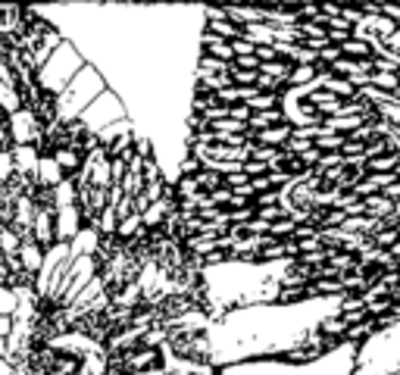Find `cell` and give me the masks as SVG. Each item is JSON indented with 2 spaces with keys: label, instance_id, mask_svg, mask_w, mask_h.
<instances>
[{
  "label": "cell",
  "instance_id": "45",
  "mask_svg": "<svg viewBox=\"0 0 400 375\" xmlns=\"http://www.w3.org/2000/svg\"><path fill=\"white\" fill-rule=\"evenodd\" d=\"M388 254H391V257H394V259H400V241H397V244H394V247H391V250H388Z\"/></svg>",
  "mask_w": 400,
  "mask_h": 375
},
{
  "label": "cell",
  "instance_id": "29",
  "mask_svg": "<svg viewBox=\"0 0 400 375\" xmlns=\"http://www.w3.org/2000/svg\"><path fill=\"white\" fill-rule=\"evenodd\" d=\"M16 307H19V300H16V291L13 288H0V316H16Z\"/></svg>",
  "mask_w": 400,
  "mask_h": 375
},
{
  "label": "cell",
  "instance_id": "9",
  "mask_svg": "<svg viewBox=\"0 0 400 375\" xmlns=\"http://www.w3.org/2000/svg\"><path fill=\"white\" fill-rule=\"evenodd\" d=\"M32 241L41 250H50L56 244V213H35L32 226Z\"/></svg>",
  "mask_w": 400,
  "mask_h": 375
},
{
  "label": "cell",
  "instance_id": "36",
  "mask_svg": "<svg viewBox=\"0 0 400 375\" xmlns=\"http://www.w3.org/2000/svg\"><path fill=\"white\" fill-rule=\"evenodd\" d=\"M229 119H231V122H241V125H247V122H250V106H244V104L229 106Z\"/></svg>",
  "mask_w": 400,
  "mask_h": 375
},
{
  "label": "cell",
  "instance_id": "1",
  "mask_svg": "<svg viewBox=\"0 0 400 375\" xmlns=\"http://www.w3.org/2000/svg\"><path fill=\"white\" fill-rule=\"evenodd\" d=\"M85 66H88V60H85L82 50L72 44V41H63V47L56 50V54L50 56L44 66L38 69V75H35V85H38V88L44 91V94H54V97H60V94L66 91V85H69Z\"/></svg>",
  "mask_w": 400,
  "mask_h": 375
},
{
  "label": "cell",
  "instance_id": "19",
  "mask_svg": "<svg viewBox=\"0 0 400 375\" xmlns=\"http://www.w3.org/2000/svg\"><path fill=\"white\" fill-rule=\"evenodd\" d=\"M307 300V288H279V294H275V307H297Z\"/></svg>",
  "mask_w": 400,
  "mask_h": 375
},
{
  "label": "cell",
  "instance_id": "17",
  "mask_svg": "<svg viewBox=\"0 0 400 375\" xmlns=\"http://www.w3.org/2000/svg\"><path fill=\"white\" fill-rule=\"evenodd\" d=\"M341 54H344L347 60H372L375 50H372V44H369V41L351 38V41H344V44H341Z\"/></svg>",
  "mask_w": 400,
  "mask_h": 375
},
{
  "label": "cell",
  "instance_id": "28",
  "mask_svg": "<svg viewBox=\"0 0 400 375\" xmlns=\"http://www.w3.org/2000/svg\"><path fill=\"white\" fill-rule=\"evenodd\" d=\"M360 309H366V300L360 297V294H341L338 297V313H360Z\"/></svg>",
  "mask_w": 400,
  "mask_h": 375
},
{
  "label": "cell",
  "instance_id": "6",
  "mask_svg": "<svg viewBox=\"0 0 400 375\" xmlns=\"http://www.w3.org/2000/svg\"><path fill=\"white\" fill-rule=\"evenodd\" d=\"M6 125H10L13 147H35L38 138H41V122L35 119V113H28V110H16Z\"/></svg>",
  "mask_w": 400,
  "mask_h": 375
},
{
  "label": "cell",
  "instance_id": "40",
  "mask_svg": "<svg viewBox=\"0 0 400 375\" xmlns=\"http://www.w3.org/2000/svg\"><path fill=\"white\" fill-rule=\"evenodd\" d=\"M382 285H384V291H394V288L400 285V269L397 272H382Z\"/></svg>",
  "mask_w": 400,
  "mask_h": 375
},
{
  "label": "cell",
  "instance_id": "25",
  "mask_svg": "<svg viewBox=\"0 0 400 375\" xmlns=\"http://www.w3.org/2000/svg\"><path fill=\"white\" fill-rule=\"evenodd\" d=\"M372 88L384 91V94H397L400 91V78L391 72H372Z\"/></svg>",
  "mask_w": 400,
  "mask_h": 375
},
{
  "label": "cell",
  "instance_id": "23",
  "mask_svg": "<svg viewBox=\"0 0 400 375\" xmlns=\"http://www.w3.org/2000/svg\"><path fill=\"white\" fill-rule=\"evenodd\" d=\"M244 106H250V113L279 110V106H281V97H279V94H257V97H253L250 104H244Z\"/></svg>",
  "mask_w": 400,
  "mask_h": 375
},
{
  "label": "cell",
  "instance_id": "22",
  "mask_svg": "<svg viewBox=\"0 0 400 375\" xmlns=\"http://www.w3.org/2000/svg\"><path fill=\"white\" fill-rule=\"evenodd\" d=\"M344 135H319L316 141H313V147L319 150V154H341V147H344Z\"/></svg>",
  "mask_w": 400,
  "mask_h": 375
},
{
  "label": "cell",
  "instance_id": "47",
  "mask_svg": "<svg viewBox=\"0 0 400 375\" xmlns=\"http://www.w3.org/2000/svg\"><path fill=\"white\" fill-rule=\"evenodd\" d=\"M397 263H400V259H397Z\"/></svg>",
  "mask_w": 400,
  "mask_h": 375
},
{
  "label": "cell",
  "instance_id": "14",
  "mask_svg": "<svg viewBox=\"0 0 400 375\" xmlns=\"http://www.w3.org/2000/svg\"><path fill=\"white\" fill-rule=\"evenodd\" d=\"M285 110H266V113H250V122H247V128L250 132H266V128H275V125H285Z\"/></svg>",
  "mask_w": 400,
  "mask_h": 375
},
{
  "label": "cell",
  "instance_id": "35",
  "mask_svg": "<svg viewBox=\"0 0 400 375\" xmlns=\"http://www.w3.org/2000/svg\"><path fill=\"white\" fill-rule=\"evenodd\" d=\"M241 172L247 178H260V176H269V166L266 163H257V160H244Z\"/></svg>",
  "mask_w": 400,
  "mask_h": 375
},
{
  "label": "cell",
  "instance_id": "42",
  "mask_svg": "<svg viewBox=\"0 0 400 375\" xmlns=\"http://www.w3.org/2000/svg\"><path fill=\"white\" fill-rule=\"evenodd\" d=\"M13 326H16V322H13L10 316H0V338H6V341H10V335H13Z\"/></svg>",
  "mask_w": 400,
  "mask_h": 375
},
{
  "label": "cell",
  "instance_id": "15",
  "mask_svg": "<svg viewBox=\"0 0 400 375\" xmlns=\"http://www.w3.org/2000/svg\"><path fill=\"white\" fill-rule=\"evenodd\" d=\"M97 244H100V235L94 228H82L75 235V241L69 244V250H72V257H91L97 250Z\"/></svg>",
  "mask_w": 400,
  "mask_h": 375
},
{
  "label": "cell",
  "instance_id": "34",
  "mask_svg": "<svg viewBox=\"0 0 400 375\" xmlns=\"http://www.w3.org/2000/svg\"><path fill=\"white\" fill-rule=\"evenodd\" d=\"M341 56H344V54H341V47H334V44H329V47L319 50V63H322V66H329V69L341 60Z\"/></svg>",
  "mask_w": 400,
  "mask_h": 375
},
{
  "label": "cell",
  "instance_id": "7",
  "mask_svg": "<svg viewBox=\"0 0 400 375\" xmlns=\"http://www.w3.org/2000/svg\"><path fill=\"white\" fill-rule=\"evenodd\" d=\"M85 228L78 207H60L56 210V244H72L75 235Z\"/></svg>",
  "mask_w": 400,
  "mask_h": 375
},
{
  "label": "cell",
  "instance_id": "26",
  "mask_svg": "<svg viewBox=\"0 0 400 375\" xmlns=\"http://www.w3.org/2000/svg\"><path fill=\"white\" fill-rule=\"evenodd\" d=\"M16 176V163H13V150H0V188H6Z\"/></svg>",
  "mask_w": 400,
  "mask_h": 375
},
{
  "label": "cell",
  "instance_id": "3",
  "mask_svg": "<svg viewBox=\"0 0 400 375\" xmlns=\"http://www.w3.org/2000/svg\"><path fill=\"white\" fill-rule=\"evenodd\" d=\"M69 266H72L69 244H54L44 254V266H41L38 278H35V294H38L41 304H60Z\"/></svg>",
  "mask_w": 400,
  "mask_h": 375
},
{
  "label": "cell",
  "instance_id": "37",
  "mask_svg": "<svg viewBox=\"0 0 400 375\" xmlns=\"http://www.w3.org/2000/svg\"><path fill=\"white\" fill-rule=\"evenodd\" d=\"M247 182H250V178H247L244 172H231V176H225V188H229V191H238V188H244Z\"/></svg>",
  "mask_w": 400,
  "mask_h": 375
},
{
  "label": "cell",
  "instance_id": "39",
  "mask_svg": "<svg viewBox=\"0 0 400 375\" xmlns=\"http://www.w3.org/2000/svg\"><path fill=\"white\" fill-rule=\"evenodd\" d=\"M231 50H235V56H250L253 54V44L247 38H238V41H231Z\"/></svg>",
  "mask_w": 400,
  "mask_h": 375
},
{
  "label": "cell",
  "instance_id": "27",
  "mask_svg": "<svg viewBox=\"0 0 400 375\" xmlns=\"http://www.w3.org/2000/svg\"><path fill=\"white\" fill-rule=\"evenodd\" d=\"M294 228H297V222L288 216V219L272 222V228H269V235H272L275 241H291V238H294Z\"/></svg>",
  "mask_w": 400,
  "mask_h": 375
},
{
  "label": "cell",
  "instance_id": "20",
  "mask_svg": "<svg viewBox=\"0 0 400 375\" xmlns=\"http://www.w3.org/2000/svg\"><path fill=\"white\" fill-rule=\"evenodd\" d=\"M219 188H225V178L219 176L216 169H200V176H198V191L200 194H213V191H219Z\"/></svg>",
  "mask_w": 400,
  "mask_h": 375
},
{
  "label": "cell",
  "instance_id": "4",
  "mask_svg": "<svg viewBox=\"0 0 400 375\" xmlns=\"http://www.w3.org/2000/svg\"><path fill=\"white\" fill-rule=\"evenodd\" d=\"M126 119H128V106L122 104V97L113 88H107L88 110L78 116V122H82L91 135H104L107 128L119 125V122H126Z\"/></svg>",
  "mask_w": 400,
  "mask_h": 375
},
{
  "label": "cell",
  "instance_id": "32",
  "mask_svg": "<svg viewBox=\"0 0 400 375\" xmlns=\"http://www.w3.org/2000/svg\"><path fill=\"white\" fill-rule=\"evenodd\" d=\"M198 194V178H178L176 182V197L185 200V197H194Z\"/></svg>",
  "mask_w": 400,
  "mask_h": 375
},
{
  "label": "cell",
  "instance_id": "2",
  "mask_svg": "<svg viewBox=\"0 0 400 375\" xmlns=\"http://www.w3.org/2000/svg\"><path fill=\"white\" fill-rule=\"evenodd\" d=\"M107 91V78L100 75L97 69L91 66H85L82 72H78L75 78L66 85V91L56 97V110H60V122H72V119H78L85 110L94 104V100L100 97V94Z\"/></svg>",
  "mask_w": 400,
  "mask_h": 375
},
{
  "label": "cell",
  "instance_id": "16",
  "mask_svg": "<svg viewBox=\"0 0 400 375\" xmlns=\"http://www.w3.org/2000/svg\"><path fill=\"white\" fill-rule=\"evenodd\" d=\"M363 204H366V216H372V219H378V222L388 219V216L397 210V204H394V200H388L384 194H375V197L363 200Z\"/></svg>",
  "mask_w": 400,
  "mask_h": 375
},
{
  "label": "cell",
  "instance_id": "21",
  "mask_svg": "<svg viewBox=\"0 0 400 375\" xmlns=\"http://www.w3.org/2000/svg\"><path fill=\"white\" fill-rule=\"evenodd\" d=\"M19 247H23V241L16 238V232H13L10 226H0V254H4V257H16Z\"/></svg>",
  "mask_w": 400,
  "mask_h": 375
},
{
  "label": "cell",
  "instance_id": "5",
  "mask_svg": "<svg viewBox=\"0 0 400 375\" xmlns=\"http://www.w3.org/2000/svg\"><path fill=\"white\" fill-rule=\"evenodd\" d=\"M72 331L82 335V338H88V341H94L97 348H107V341L113 338L107 309H88V313H82L75 322H72Z\"/></svg>",
  "mask_w": 400,
  "mask_h": 375
},
{
  "label": "cell",
  "instance_id": "33",
  "mask_svg": "<svg viewBox=\"0 0 400 375\" xmlns=\"http://www.w3.org/2000/svg\"><path fill=\"white\" fill-rule=\"evenodd\" d=\"M275 204H281V191H266V194H257V197H253V207H257V210H263V207H275Z\"/></svg>",
  "mask_w": 400,
  "mask_h": 375
},
{
  "label": "cell",
  "instance_id": "12",
  "mask_svg": "<svg viewBox=\"0 0 400 375\" xmlns=\"http://www.w3.org/2000/svg\"><path fill=\"white\" fill-rule=\"evenodd\" d=\"M38 150L35 147H13V163H16V176H35L38 178Z\"/></svg>",
  "mask_w": 400,
  "mask_h": 375
},
{
  "label": "cell",
  "instance_id": "24",
  "mask_svg": "<svg viewBox=\"0 0 400 375\" xmlns=\"http://www.w3.org/2000/svg\"><path fill=\"white\" fill-rule=\"evenodd\" d=\"M75 197H78V194H75V185H72L69 178H66V182H63L60 188H54V204H56V210H60V207H75Z\"/></svg>",
  "mask_w": 400,
  "mask_h": 375
},
{
  "label": "cell",
  "instance_id": "8",
  "mask_svg": "<svg viewBox=\"0 0 400 375\" xmlns=\"http://www.w3.org/2000/svg\"><path fill=\"white\" fill-rule=\"evenodd\" d=\"M163 363H166V353H163V348H159V350L138 348L135 353H128V357H126V372H128V375H138V372L163 369Z\"/></svg>",
  "mask_w": 400,
  "mask_h": 375
},
{
  "label": "cell",
  "instance_id": "11",
  "mask_svg": "<svg viewBox=\"0 0 400 375\" xmlns=\"http://www.w3.org/2000/svg\"><path fill=\"white\" fill-rule=\"evenodd\" d=\"M66 182V176H63V169L54 163V156H41L38 160V188H60Z\"/></svg>",
  "mask_w": 400,
  "mask_h": 375
},
{
  "label": "cell",
  "instance_id": "44",
  "mask_svg": "<svg viewBox=\"0 0 400 375\" xmlns=\"http://www.w3.org/2000/svg\"><path fill=\"white\" fill-rule=\"evenodd\" d=\"M10 353V344H6V338H0V357H6Z\"/></svg>",
  "mask_w": 400,
  "mask_h": 375
},
{
  "label": "cell",
  "instance_id": "10",
  "mask_svg": "<svg viewBox=\"0 0 400 375\" xmlns=\"http://www.w3.org/2000/svg\"><path fill=\"white\" fill-rule=\"evenodd\" d=\"M44 254L47 250H41L35 241H23V247H19V263H23V269L28 272L32 278H38V272H41V266H44Z\"/></svg>",
  "mask_w": 400,
  "mask_h": 375
},
{
  "label": "cell",
  "instance_id": "41",
  "mask_svg": "<svg viewBox=\"0 0 400 375\" xmlns=\"http://www.w3.org/2000/svg\"><path fill=\"white\" fill-rule=\"evenodd\" d=\"M10 122V119H6ZM0 122V150H13V138H10V125Z\"/></svg>",
  "mask_w": 400,
  "mask_h": 375
},
{
  "label": "cell",
  "instance_id": "31",
  "mask_svg": "<svg viewBox=\"0 0 400 375\" xmlns=\"http://www.w3.org/2000/svg\"><path fill=\"white\" fill-rule=\"evenodd\" d=\"M332 169H344V156L341 154H322V160H319V166L313 172L322 176V172H332Z\"/></svg>",
  "mask_w": 400,
  "mask_h": 375
},
{
  "label": "cell",
  "instance_id": "43",
  "mask_svg": "<svg viewBox=\"0 0 400 375\" xmlns=\"http://www.w3.org/2000/svg\"><path fill=\"white\" fill-rule=\"evenodd\" d=\"M0 375H16V366H13L6 357H0Z\"/></svg>",
  "mask_w": 400,
  "mask_h": 375
},
{
  "label": "cell",
  "instance_id": "13",
  "mask_svg": "<svg viewBox=\"0 0 400 375\" xmlns=\"http://www.w3.org/2000/svg\"><path fill=\"white\" fill-rule=\"evenodd\" d=\"M54 163L60 166L63 169V176L66 178H72V176H78V172H82V166H85V156L78 154L75 147H63V150H56L54 154Z\"/></svg>",
  "mask_w": 400,
  "mask_h": 375
},
{
  "label": "cell",
  "instance_id": "46",
  "mask_svg": "<svg viewBox=\"0 0 400 375\" xmlns=\"http://www.w3.org/2000/svg\"><path fill=\"white\" fill-rule=\"evenodd\" d=\"M391 300H400V285L394 288V291H391Z\"/></svg>",
  "mask_w": 400,
  "mask_h": 375
},
{
  "label": "cell",
  "instance_id": "30",
  "mask_svg": "<svg viewBox=\"0 0 400 375\" xmlns=\"http://www.w3.org/2000/svg\"><path fill=\"white\" fill-rule=\"evenodd\" d=\"M372 241H375L378 250H391V247H394V244L400 241V235H397V228H382V232H378Z\"/></svg>",
  "mask_w": 400,
  "mask_h": 375
},
{
  "label": "cell",
  "instance_id": "18",
  "mask_svg": "<svg viewBox=\"0 0 400 375\" xmlns=\"http://www.w3.org/2000/svg\"><path fill=\"white\" fill-rule=\"evenodd\" d=\"M400 166V154H384L375 160H366V176H384V172H394Z\"/></svg>",
  "mask_w": 400,
  "mask_h": 375
},
{
  "label": "cell",
  "instance_id": "38",
  "mask_svg": "<svg viewBox=\"0 0 400 375\" xmlns=\"http://www.w3.org/2000/svg\"><path fill=\"white\" fill-rule=\"evenodd\" d=\"M250 188H253V197H257V194L272 191V182H269V176H260V178H250Z\"/></svg>",
  "mask_w": 400,
  "mask_h": 375
}]
</instances>
